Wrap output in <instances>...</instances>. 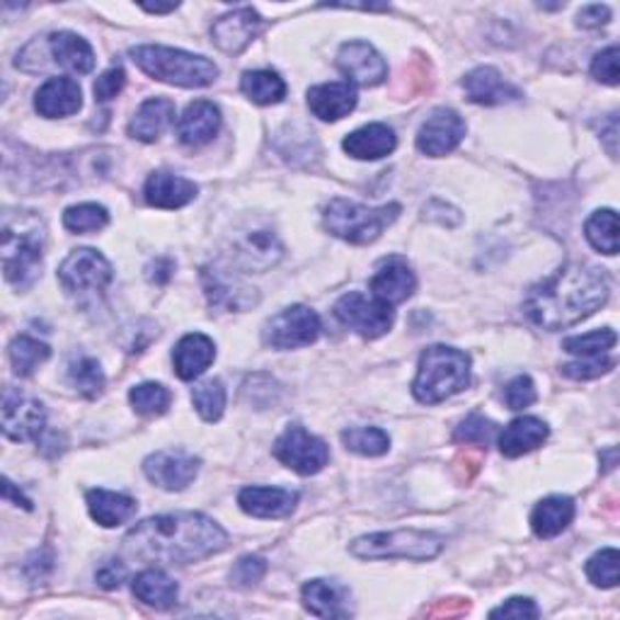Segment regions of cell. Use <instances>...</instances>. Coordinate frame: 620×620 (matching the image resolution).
Returning <instances> with one entry per match:
<instances>
[{
  "label": "cell",
  "instance_id": "obj_1",
  "mask_svg": "<svg viewBox=\"0 0 620 620\" xmlns=\"http://www.w3.org/2000/svg\"><path fill=\"white\" fill-rule=\"evenodd\" d=\"M228 536L204 514H166L146 519L124 538V553L156 565H187L221 553Z\"/></svg>",
  "mask_w": 620,
  "mask_h": 620
},
{
  "label": "cell",
  "instance_id": "obj_2",
  "mask_svg": "<svg viewBox=\"0 0 620 620\" xmlns=\"http://www.w3.org/2000/svg\"><path fill=\"white\" fill-rule=\"evenodd\" d=\"M611 294L608 274L599 267L567 264L548 282L529 291L523 313L543 330H565L599 311Z\"/></svg>",
  "mask_w": 620,
  "mask_h": 620
},
{
  "label": "cell",
  "instance_id": "obj_3",
  "mask_svg": "<svg viewBox=\"0 0 620 620\" xmlns=\"http://www.w3.org/2000/svg\"><path fill=\"white\" fill-rule=\"evenodd\" d=\"M44 226L32 214H5L3 272L18 289H30L40 279L44 257Z\"/></svg>",
  "mask_w": 620,
  "mask_h": 620
},
{
  "label": "cell",
  "instance_id": "obj_4",
  "mask_svg": "<svg viewBox=\"0 0 620 620\" xmlns=\"http://www.w3.org/2000/svg\"><path fill=\"white\" fill-rule=\"evenodd\" d=\"M471 383V359L453 347L435 345L419 357L413 393L419 403L437 405L459 395Z\"/></svg>",
  "mask_w": 620,
  "mask_h": 620
},
{
  "label": "cell",
  "instance_id": "obj_5",
  "mask_svg": "<svg viewBox=\"0 0 620 620\" xmlns=\"http://www.w3.org/2000/svg\"><path fill=\"white\" fill-rule=\"evenodd\" d=\"M134 64L160 83L180 88H206L218 78V68L204 56H194L170 46H136L132 49Z\"/></svg>",
  "mask_w": 620,
  "mask_h": 620
},
{
  "label": "cell",
  "instance_id": "obj_6",
  "mask_svg": "<svg viewBox=\"0 0 620 620\" xmlns=\"http://www.w3.org/2000/svg\"><path fill=\"white\" fill-rule=\"evenodd\" d=\"M401 216V204L364 206L349 199H332L325 208V228L335 238L352 245H369L383 236V230L393 226Z\"/></svg>",
  "mask_w": 620,
  "mask_h": 620
},
{
  "label": "cell",
  "instance_id": "obj_7",
  "mask_svg": "<svg viewBox=\"0 0 620 620\" xmlns=\"http://www.w3.org/2000/svg\"><path fill=\"white\" fill-rule=\"evenodd\" d=\"M441 536L417 529H401L391 533H371L357 538L352 543V555L361 560H431L441 553Z\"/></svg>",
  "mask_w": 620,
  "mask_h": 620
},
{
  "label": "cell",
  "instance_id": "obj_8",
  "mask_svg": "<svg viewBox=\"0 0 620 620\" xmlns=\"http://www.w3.org/2000/svg\"><path fill=\"white\" fill-rule=\"evenodd\" d=\"M335 315L349 330L359 332L367 339H379L393 327L395 313L388 303L379 301L376 296L367 298L359 291H352L335 303Z\"/></svg>",
  "mask_w": 620,
  "mask_h": 620
},
{
  "label": "cell",
  "instance_id": "obj_9",
  "mask_svg": "<svg viewBox=\"0 0 620 620\" xmlns=\"http://www.w3.org/2000/svg\"><path fill=\"white\" fill-rule=\"evenodd\" d=\"M274 455L298 475H315L330 461V449L325 441L308 435L301 425H291L274 443Z\"/></svg>",
  "mask_w": 620,
  "mask_h": 620
},
{
  "label": "cell",
  "instance_id": "obj_10",
  "mask_svg": "<svg viewBox=\"0 0 620 620\" xmlns=\"http://www.w3.org/2000/svg\"><path fill=\"white\" fill-rule=\"evenodd\" d=\"M318 313L306 306H291L277 313L264 327V342L274 349H298L308 347L320 337Z\"/></svg>",
  "mask_w": 620,
  "mask_h": 620
},
{
  "label": "cell",
  "instance_id": "obj_11",
  "mask_svg": "<svg viewBox=\"0 0 620 620\" xmlns=\"http://www.w3.org/2000/svg\"><path fill=\"white\" fill-rule=\"evenodd\" d=\"M58 282L71 294H92L112 282V264L98 250H74L58 267Z\"/></svg>",
  "mask_w": 620,
  "mask_h": 620
},
{
  "label": "cell",
  "instance_id": "obj_12",
  "mask_svg": "<svg viewBox=\"0 0 620 620\" xmlns=\"http://www.w3.org/2000/svg\"><path fill=\"white\" fill-rule=\"evenodd\" d=\"M46 425L42 403L20 391L8 388L3 395V435L13 441L40 439Z\"/></svg>",
  "mask_w": 620,
  "mask_h": 620
},
{
  "label": "cell",
  "instance_id": "obj_13",
  "mask_svg": "<svg viewBox=\"0 0 620 620\" xmlns=\"http://www.w3.org/2000/svg\"><path fill=\"white\" fill-rule=\"evenodd\" d=\"M465 138V122L461 120L459 112L453 110H435L429 120L422 124L417 134V148L419 154L441 158L459 148V144Z\"/></svg>",
  "mask_w": 620,
  "mask_h": 620
},
{
  "label": "cell",
  "instance_id": "obj_14",
  "mask_svg": "<svg viewBox=\"0 0 620 620\" xmlns=\"http://www.w3.org/2000/svg\"><path fill=\"white\" fill-rule=\"evenodd\" d=\"M144 473L154 485L168 493H180L196 477L199 459L187 451H158L144 461Z\"/></svg>",
  "mask_w": 620,
  "mask_h": 620
},
{
  "label": "cell",
  "instance_id": "obj_15",
  "mask_svg": "<svg viewBox=\"0 0 620 620\" xmlns=\"http://www.w3.org/2000/svg\"><path fill=\"white\" fill-rule=\"evenodd\" d=\"M262 25L264 20L255 8H238L214 22L212 37L221 52L238 56L255 42L257 34L262 32Z\"/></svg>",
  "mask_w": 620,
  "mask_h": 620
},
{
  "label": "cell",
  "instance_id": "obj_16",
  "mask_svg": "<svg viewBox=\"0 0 620 620\" xmlns=\"http://www.w3.org/2000/svg\"><path fill=\"white\" fill-rule=\"evenodd\" d=\"M337 68L352 80V86L364 88L379 86L388 76L383 56L369 42H347L337 54Z\"/></svg>",
  "mask_w": 620,
  "mask_h": 620
},
{
  "label": "cell",
  "instance_id": "obj_17",
  "mask_svg": "<svg viewBox=\"0 0 620 620\" xmlns=\"http://www.w3.org/2000/svg\"><path fill=\"white\" fill-rule=\"evenodd\" d=\"M218 128H221V112L216 104L208 100H196L180 116L178 138L187 148H202L208 142H214Z\"/></svg>",
  "mask_w": 620,
  "mask_h": 620
},
{
  "label": "cell",
  "instance_id": "obj_18",
  "mask_svg": "<svg viewBox=\"0 0 620 620\" xmlns=\"http://www.w3.org/2000/svg\"><path fill=\"white\" fill-rule=\"evenodd\" d=\"M463 90L471 102L485 104V108H493V104H507L517 102L521 98V90L507 83L497 68H475V71L467 74L463 78Z\"/></svg>",
  "mask_w": 620,
  "mask_h": 620
},
{
  "label": "cell",
  "instance_id": "obj_19",
  "mask_svg": "<svg viewBox=\"0 0 620 620\" xmlns=\"http://www.w3.org/2000/svg\"><path fill=\"white\" fill-rule=\"evenodd\" d=\"M83 108V92L74 78H49L37 90L34 98V110L46 120H58V116H71Z\"/></svg>",
  "mask_w": 620,
  "mask_h": 620
},
{
  "label": "cell",
  "instance_id": "obj_20",
  "mask_svg": "<svg viewBox=\"0 0 620 620\" xmlns=\"http://www.w3.org/2000/svg\"><path fill=\"white\" fill-rule=\"evenodd\" d=\"M245 514L257 519H284L298 505V495L284 487H245L238 495Z\"/></svg>",
  "mask_w": 620,
  "mask_h": 620
},
{
  "label": "cell",
  "instance_id": "obj_21",
  "mask_svg": "<svg viewBox=\"0 0 620 620\" xmlns=\"http://www.w3.org/2000/svg\"><path fill=\"white\" fill-rule=\"evenodd\" d=\"M417 279L415 272L409 269V264L401 257H393V260H385L379 272L371 279V291L379 301L395 306V303H403L415 294Z\"/></svg>",
  "mask_w": 620,
  "mask_h": 620
},
{
  "label": "cell",
  "instance_id": "obj_22",
  "mask_svg": "<svg viewBox=\"0 0 620 620\" xmlns=\"http://www.w3.org/2000/svg\"><path fill=\"white\" fill-rule=\"evenodd\" d=\"M214 359L216 345L202 332L184 335L172 352L174 373H178L182 381H194L202 376V373L214 364Z\"/></svg>",
  "mask_w": 620,
  "mask_h": 620
},
{
  "label": "cell",
  "instance_id": "obj_23",
  "mask_svg": "<svg viewBox=\"0 0 620 620\" xmlns=\"http://www.w3.org/2000/svg\"><path fill=\"white\" fill-rule=\"evenodd\" d=\"M357 88L349 83H323L308 90V108L323 122H339L357 108Z\"/></svg>",
  "mask_w": 620,
  "mask_h": 620
},
{
  "label": "cell",
  "instance_id": "obj_24",
  "mask_svg": "<svg viewBox=\"0 0 620 620\" xmlns=\"http://www.w3.org/2000/svg\"><path fill=\"white\" fill-rule=\"evenodd\" d=\"M204 289L212 306L221 311H245L257 303L255 289L245 286L233 277H224L218 269H204L202 272Z\"/></svg>",
  "mask_w": 620,
  "mask_h": 620
},
{
  "label": "cell",
  "instance_id": "obj_25",
  "mask_svg": "<svg viewBox=\"0 0 620 620\" xmlns=\"http://www.w3.org/2000/svg\"><path fill=\"white\" fill-rule=\"evenodd\" d=\"M196 184L172 172H154L146 182V202L156 208H182L196 196Z\"/></svg>",
  "mask_w": 620,
  "mask_h": 620
},
{
  "label": "cell",
  "instance_id": "obj_26",
  "mask_svg": "<svg viewBox=\"0 0 620 620\" xmlns=\"http://www.w3.org/2000/svg\"><path fill=\"white\" fill-rule=\"evenodd\" d=\"M395 146H397L395 132H393L391 126H385V124H367V126H361V128H357V132L349 134L345 142H342L345 154H349V156L357 158V160H379V158H385V156L393 154Z\"/></svg>",
  "mask_w": 620,
  "mask_h": 620
},
{
  "label": "cell",
  "instance_id": "obj_27",
  "mask_svg": "<svg viewBox=\"0 0 620 620\" xmlns=\"http://www.w3.org/2000/svg\"><path fill=\"white\" fill-rule=\"evenodd\" d=\"M303 606L318 618H347L352 613L349 608V591L335 582L313 579L301 591Z\"/></svg>",
  "mask_w": 620,
  "mask_h": 620
},
{
  "label": "cell",
  "instance_id": "obj_28",
  "mask_svg": "<svg viewBox=\"0 0 620 620\" xmlns=\"http://www.w3.org/2000/svg\"><path fill=\"white\" fill-rule=\"evenodd\" d=\"M46 44H49L54 64L66 68V71L83 76L95 68V52H92V46L74 32H54Z\"/></svg>",
  "mask_w": 620,
  "mask_h": 620
},
{
  "label": "cell",
  "instance_id": "obj_29",
  "mask_svg": "<svg viewBox=\"0 0 620 620\" xmlns=\"http://www.w3.org/2000/svg\"><path fill=\"white\" fill-rule=\"evenodd\" d=\"M282 255H284L282 243H279L274 233H269V230L245 233L243 240L238 243L236 252H233L236 262L243 264L245 269H250V272L252 269H260V272L262 269H269L282 260Z\"/></svg>",
  "mask_w": 620,
  "mask_h": 620
},
{
  "label": "cell",
  "instance_id": "obj_30",
  "mask_svg": "<svg viewBox=\"0 0 620 620\" xmlns=\"http://www.w3.org/2000/svg\"><path fill=\"white\" fill-rule=\"evenodd\" d=\"M548 435H550V429L543 419L519 417V419H514L509 427H505V431L499 435V451L505 453L507 459H519V455L543 447Z\"/></svg>",
  "mask_w": 620,
  "mask_h": 620
},
{
  "label": "cell",
  "instance_id": "obj_31",
  "mask_svg": "<svg viewBox=\"0 0 620 620\" xmlns=\"http://www.w3.org/2000/svg\"><path fill=\"white\" fill-rule=\"evenodd\" d=\"M172 122H174V102L166 98H154L144 102L134 114L132 124H128V136L136 138V142L154 144Z\"/></svg>",
  "mask_w": 620,
  "mask_h": 620
},
{
  "label": "cell",
  "instance_id": "obj_32",
  "mask_svg": "<svg viewBox=\"0 0 620 620\" xmlns=\"http://www.w3.org/2000/svg\"><path fill=\"white\" fill-rule=\"evenodd\" d=\"M575 519V501L570 497H548L531 514V529L538 538H555Z\"/></svg>",
  "mask_w": 620,
  "mask_h": 620
},
{
  "label": "cell",
  "instance_id": "obj_33",
  "mask_svg": "<svg viewBox=\"0 0 620 620\" xmlns=\"http://www.w3.org/2000/svg\"><path fill=\"white\" fill-rule=\"evenodd\" d=\"M132 589L138 601L150 608H158V611H166V608L174 606L180 594L178 582L168 577L162 570H144L142 575L134 577Z\"/></svg>",
  "mask_w": 620,
  "mask_h": 620
},
{
  "label": "cell",
  "instance_id": "obj_34",
  "mask_svg": "<svg viewBox=\"0 0 620 620\" xmlns=\"http://www.w3.org/2000/svg\"><path fill=\"white\" fill-rule=\"evenodd\" d=\"M88 509L90 517L95 519L104 529L122 526L136 514V499L110 493V489H90L88 493Z\"/></svg>",
  "mask_w": 620,
  "mask_h": 620
},
{
  "label": "cell",
  "instance_id": "obj_35",
  "mask_svg": "<svg viewBox=\"0 0 620 620\" xmlns=\"http://www.w3.org/2000/svg\"><path fill=\"white\" fill-rule=\"evenodd\" d=\"M240 90L255 104H279L286 98L284 78L274 71H248L240 80Z\"/></svg>",
  "mask_w": 620,
  "mask_h": 620
},
{
  "label": "cell",
  "instance_id": "obj_36",
  "mask_svg": "<svg viewBox=\"0 0 620 620\" xmlns=\"http://www.w3.org/2000/svg\"><path fill=\"white\" fill-rule=\"evenodd\" d=\"M8 354H10V364H13L18 376L27 379L44 364L46 359L52 357V349L46 347L44 342H40V339L22 335V337H15L13 342H10Z\"/></svg>",
  "mask_w": 620,
  "mask_h": 620
},
{
  "label": "cell",
  "instance_id": "obj_37",
  "mask_svg": "<svg viewBox=\"0 0 620 620\" xmlns=\"http://www.w3.org/2000/svg\"><path fill=\"white\" fill-rule=\"evenodd\" d=\"M584 236L591 243L594 250L604 255H618V216L613 208H601L589 216L584 226Z\"/></svg>",
  "mask_w": 620,
  "mask_h": 620
},
{
  "label": "cell",
  "instance_id": "obj_38",
  "mask_svg": "<svg viewBox=\"0 0 620 620\" xmlns=\"http://www.w3.org/2000/svg\"><path fill=\"white\" fill-rule=\"evenodd\" d=\"M342 443L359 455H383L391 449V437L379 427H352L342 431Z\"/></svg>",
  "mask_w": 620,
  "mask_h": 620
},
{
  "label": "cell",
  "instance_id": "obj_39",
  "mask_svg": "<svg viewBox=\"0 0 620 620\" xmlns=\"http://www.w3.org/2000/svg\"><path fill=\"white\" fill-rule=\"evenodd\" d=\"M192 403L204 422H218L226 409V388L218 379L199 383L192 391Z\"/></svg>",
  "mask_w": 620,
  "mask_h": 620
},
{
  "label": "cell",
  "instance_id": "obj_40",
  "mask_svg": "<svg viewBox=\"0 0 620 620\" xmlns=\"http://www.w3.org/2000/svg\"><path fill=\"white\" fill-rule=\"evenodd\" d=\"M128 401H132V407L138 415L160 417L168 413L172 395L166 385H160V383H142V385H136V388H132V393H128Z\"/></svg>",
  "mask_w": 620,
  "mask_h": 620
},
{
  "label": "cell",
  "instance_id": "obj_41",
  "mask_svg": "<svg viewBox=\"0 0 620 620\" xmlns=\"http://www.w3.org/2000/svg\"><path fill=\"white\" fill-rule=\"evenodd\" d=\"M108 224H110V214L108 208L100 204H78L64 212V228L78 233V236L102 230Z\"/></svg>",
  "mask_w": 620,
  "mask_h": 620
},
{
  "label": "cell",
  "instance_id": "obj_42",
  "mask_svg": "<svg viewBox=\"0 0 620 620\" xmlns=\"http://www.w3.org/2000/svg\"><path fill=\"white\" fill-rule=\"evenodd\" d=\"M68 381L86 397H98L104 388V373L98 361L90 357H76L71 364H68Z\"/></svg>",
  "mask_w": 620,
  "mask_h": 620
},
{
  "label": "cell",
  "instance_id": "obj_43",
  "mask_svg": "<svg viewBox=\"0 0 620 620\" xmlns=\"http://www.w3.org/2000/svg\"><path fill=\"white\" fill-rule=\"evenodd\" d=\"M618 342V337L613 330H596L589 335H577L567 337L563 342V349L570 354H575L579 359H591V357H604L608 349H613Z\"/></svg>",
  "mask_w": 620,
  "mask_h": 620
},
{
  "label": "cell",
  "instance_id": "obj_44",
  "mask_svg": "<svg viewBox=\"0 0 620 620\" xmlns=\"http://www.w3.org/2000/svg\"><path fill=\"white\" fill-rule=\"evenodd\" d=\"M618 563H620V553L616 548H604L601 553L589 557L587 577L594 587L613 589L618 584Z\"/></svg>",
  "mask_w": 620,
  "mask_h": 620
},
{
  "label": "cell",
  "instance_id": "obj_45",
  "mask_svg": "<svg viewBox=\"0 0 620 620\" xmlns=\"http://www.w3.org/2000/svg\"><path fill=\"white\" fill-rule=\"evenodd\" d=\"M497 435V425L489 422L483 415H471L461 422V427L455 429L453 439L459 443H465V447H471V443H477V447H487L493 437Z\"/></svg>",
  "mask_w": 620,
  "mask_h": 620
},
{
  "label": "cell",
  "instance_id": "obj_46",
  "mask_svg": "<svg viewBox=\"0 0 620 620\" xmlns=\"http://www.w3.org/2000/svg\"><path fill=\"white\" fill-rule=\"evenodd\" d=\"M616 367L613 359L608 357H591V359H582L575 361V364H565L563 373L567 379H575V381H589V379H599L604 373H608Z\"/></svg>",
  "mask_w": 620,
  "mask_h": 620
},
{
  "label": "cell",
  "instance_id": "obj_47",
  "mask_svg": "<svg viewBox=\"0 0 620 620\" xmlns=\"http://www.w3.org/2000/svg\"><path fill=\"white\" fill-rule=\"evenodd\" d=\"M267 575V560L257 557V555H248L240 557L236 567L230 572V579L236 587H255L257 582Z\"/></svg>",
  "mask_w": 620,
  "mask_h": 620
},
{
  "label": "cell",
  "instance_id": "obj_48",
  "mask_svg": "<svg viewBox=\"0 0 620 620\" xmlns=\"http://www.w3.org/2000/svg\"><path fill=\"white\" fill-rule=\"evenodd\" d=\"M591 76L606 86H618V46H608L594 56Z\"/></svg>",
  "mask_w": 620,
  "mask_h": 620
},
{
  "label": "cell",
  "instance_id": "obj_49",
  "mask_svg": "<svg viewBox=\"0 0 620 620\" xmlns=\"http://www.w3.org/2000/svg\"><path fill=\"white\" fill-rule=\"evenodd\" d=\"M505 403L509 409H523L536 403V385L529 376H517L505 388Z\"/></svg>",
  "mask_w": 620,
  "mask_h": 620
},
{
  "label": "cell",
  "instance_id": "obj_50",
  "mask_svg": "<svg viewBox=\"0 0 620 620\" xmlns=\"http://www.w3.org/2000/svg\"><path fill=\"white\" fill-rule=\"evenodd\" d=\"M126 86V74L122 66H114L110 71H104L98 80H95V100L98 102H110L114 100Z\"/></svg>",
  "mask_w": 620,
  "mask_h": 620
},
{
  "label": "cell",
  "instance_id": "obj_51",
  "mask_svg": "<svg viewBox=\"0 0 620 620\" xmlns=\"http://www.w3.org/2000/svg\"><path fill=\"white\" fill-rule=\"evenodd\" d=\"M489 616L493 618H538V608L531 599H521V596H517V599H509L505 606L495 608Z\"/></svg>",
  "mask_w": 620,
  "mask_h": 620
},
{
  "label": "cell",
  "instance_id": "obj_52",
  "mask_svg": "<svg viewBox=\"0 0 620 620\" xmlns=\"http://www.w3.org/2000/svg\"><path fill=\"white\" fill-rule=\"evenodd\" d=\"M95 579L102 589H120L126 579V567L120 560H108V563L95 572Z\"/></svg>",
  "mask_w": 620,
  "mask_h": 620
},
{
  "label": "cell",
  "instance_id": "obj_53",
  "mask_svg": "<svg viewBox=\"0 0 620 620\" xmlns=\"http://www.w3.org/2000/svg\"><path fill=\"white\" fill-rule=\"evenodd\" d=\"M611 22V10L608 5H587L579 10V18H577V25L584 30H599L604 25Z\"/></svg>",
  "mask_w": 620,
  "mask_h": 620
},
{
  "label": "cell",
  "instance_id": "obj_54",
  "mask_svg": "<svg viewBox=\"0 0 620 620\" xmlns=\"http://www.w3.org/2000/svg\"><path fill=\"white\" fill-rule=\"evenodd\" d=\"M3 497H5V499H13V501H18V507H20V501H22V505H25V509H32L30 501H27L25 497H22V493H18L15 485L10 483V480H5V485H3Z\"/></svg>",
  "mask_w": 620,
  "mask_h": 620
},
{
  "label": "cell",
  "instance_id": "obj_55",
  "mask_svg": "<svg viewBox=\"0 0 620 620\" xmlns=\"http://www.w3.org/2000/svg\"><path fill=\"white\" fill-rule=\"evenodd\" d=\"M144 10H148V13L162 15V13H172V10H178V5H144Z\"/></svg>",
  "mask_w": 620,
  "mask_h": 620
}]
</instances>
